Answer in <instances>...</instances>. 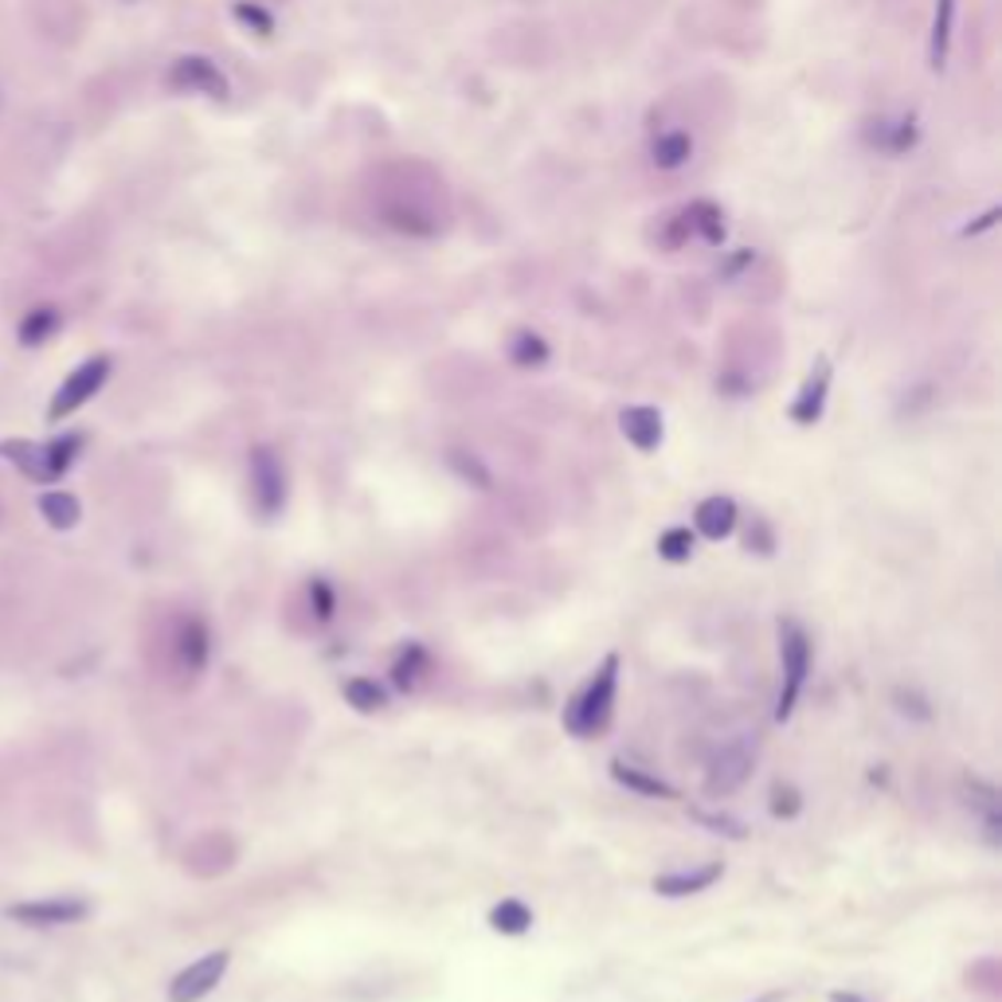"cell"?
Returning <instances> with one entry per match:
<instances>
[{"label": "cell", "mask_w": 1002, "mask_h": 1002, "mask_svg": "<svg viewBox=\"0 0 1002 1002\" xmlns=\"http://www.w3.org/2000/svg\"><path fill=\"white\" fill-rule=\"evenodd\" d=\"M619 428H623V435L646 454L658 451L662 435H666V428H662V412L658 408H651V403H634V408H626V412L619 415Z\"/></svg>", "instance_id": "10"}, {"label": "cell", "mask_w": 1002, "mask_h": 1002, "mask_svg": "<svg viewBox=\"0 0 1002 1002\" xmlns=\"http://www.w3.org/2000/svg\"><path fill=\"white\" fill-rule=\"evenodd\" d=\"M114 372V360L106 357V352H98V357H86L78 369L67 372V380L60 384V392L52 395V408H48V420L52 423H63L67 415H75L83 403H91L98 392L106 388V380H110Z\"/></svg>", "instance_id": "2"}, {"label": "cell", "mask_w": 1002, "mask_h": 1002, "mask_svg": "<svg viewBox=\"0 0 1002 1002\" xmlns=\"http://www.w3.org/2000/svg\"><path fill=\"white\" fill-rule=\"evenodd\" d=\"M752 763H756V748H748L745 740L720 748L717 760H713V768H709V780H705V791H709L713 799H725V795H732V791H740L748 783V776H752Z\"/></svg>", "instance_id": "8"}, {"label": "cell", "mask_w": 1002, "mask_h": 1002, "mask_svg": "<svg viewBox=\"0 0 1002 1002\" xmlns=\"http://www.w3.org/2000/svg\"><path fill=\"white\" fill-rule=\"evenodd\" d=\"M251 497H255V509L263 517H278L286 506V471L278 463V454L271 446H255L251 451Z\"/></svg>", "instance_id": "4"}, {"label": "cell", "mask_w": 1002, "mask_h": 1002, "mask_svg": "<svg viewBox=\"0 0 1002 1002\" xmlns=\"http://www.w3.org/2000/svg\"><path fill=\"white\" fill-rule=\"evenodd\" d=\"M694 549H697V532H689L686 525L666 529L658 537V557L669 560V565H686V560L694 557Z\"/></svg>", "instance_id": "25"}, {"label": "cell", "mask_w": 1002, "mask_h": 1002, "mask_svg": "<svg viewBox=\"0 0 1002 1002\" xmlns=\"http://www.w3.org/2000/svg\"><path fill=\"white\" fill-rule=\"evenodd\" d=\"M799 795L791 788H776V803H771V811H776V819H791V814H799Z\"/></svg>", "instance_id": "32"}, {"label": "cell", "mask_w": 1002, "mask_h": 1002, "mask_svg": "<svg viewBox=\"0 0 1002 1002\" xmlns=\"http://www.w3.org/2000/svg\"><path fill=\"white\" fill-rule=\"evenodd\" d=\"M309 600H314V611H317V619H321V623H329V619H334L337 600H334V591H329L326 580L309 583Z\"/></svg>", "instance_id": "30"}, {"label": "cell", "mask_w": 1002, "mask_h": 1002, "mask_svg": "<svg viewBox=\"0 0 1002 1002\" xmlns=\"http://www.w3.org/2000/svg\"><path fill=\"white\" fill-rule=\"evenodd\" d=\"M83 443H86L83 431H63V435H55V439H48V443H43V458H48V482H52V486L71 471V466L78 463Z\"/></svg>", "instance_id": "17"}, {"label": "cell", "mask_w": 1002, "mask_h": 1002, "mask_svg": "<svg viewBox=\"0 0 1002 1002\" xmlns=\"http://www.w3.org/2000/svg\"><path fill=\"white\" fill-rule=\"evenodd\" d=\"M35 506H40L43 521L52 525V529H60V532L75 529V525L83 521V506H78V497L67 494V489H48V494H40Z\"/></svg>", "instance_id": "18"}, {"label": "cell", "mask_w": 1002, "mask_h": 1002, "mask_svg": "<svg viewBox=\"0 0 1002 1002\" xmlns=\"http://www.w3.org/2000/svg\"><path fill=\"white\" fill-rule=\"evenodd\" d=\"M489 925L497 928L502 936H525L532 928V913L521 905V900H502V905H494V913H489Z\"/></svg>", "instance_id": "24"}, {"label": "cell", "mask_w": 1002, "mask_h": 1002, "mask_svg": "<svg viewBox=\"0 0 1002 1002\" xmlns=\"http://www.w3.org/2000/svg\"><path fill=\"white\" fill-rule=\"evenodd\" d=\"M999 215H1002V208H987V212H983V215H979V220H975V223H968V228H963V235H979V232H991L994 223H999Z\"/></svg>", "instance_id": "33"}, {"label": "cell", "mask_w": 1002, "mask_h": 1002, "mask_svg": "<svg viewBox=\"0 0 1002 1002\" xmlns=\"http://www.w3.org/2000/svg\"><path fill=\"white\" fill-rule=\"evenodd\" d=\"M615 689H619V654H608L603 666L591 674V682L572 697L565 713L568 732L576 737H595L611 725V713H615Z\"/></svg>", "instance_id": "1"}, {"label": "cell", "mask_w": 1002, "mask_h": 1002, "mask_svg": "<svg viewBox=\"0 0 1002 1002\" xmlns=\"http://www.w3.org/2000/svg\"><path fill=\"white\" fill-rule=\"evenodd\" d=\"M831 1002H869V999H862V994H854V991H834Z\"/></svg>", "instance_id": "35"}, {"label": "cell", "mask_w": 1002, "mask_h": 1002, "mask_svg": "<svg viewBox=\"0 0 1002 1002\" xmlns=\"http://www.w3.org/2000/svg\"><path fill=\"white\" fill-rule=\"evenodd\" d=\"M169 86L172 91H184V95L228 98V78H223V71L208 55H180L169 67Z\"/></svg>", "instance_id": "7"}, {"label": "cell", "mask_w": 1002, "mask_h": 1002, "mask_svg": "<svg viewBox=\"0 0 1002 1002\" xmlns=\"http://www.w3.org/2000/svg\"><path fill=\"white\" fill-rule=\"evenodd\" d=\"M689 157H694V138H689L686 129H666V134H658L651 141V161L666 172L682 169Z\"/></svg>", "instance_id": "19"}, {"label": "cell", "mask_w": 1002, "mask_h": 1002, "mask_svg": "<svg viewBox=\"0 0 1002 1002\" xmlns=\"http://www.w3.org/2000/svg\"><path fill=\"white\" fill-rule=\"evenodd\" d=\"M228 963H232V951H208L197 963L180 971L169 983V1002H200L220 987V979L228 975Z\"/></svg>", "instance_id": "6"}, {"label": "cell", "mask_w": 1002, "mask_h": 1002, "mask_svg": "<svg viewBox=\"0 0 1002 1002\" xmlns=\"http://www.w3.org/2000/svg\"><path fill=\"white\" fill-rule=\"evenodd\" d=\"M549 357H552L549 341L540 334H532V329H521L509 341V360H514L517 369H540V365H549Z\"/></svg>", "instance_id": "23"}, {"label": "cell", "mask_w": 1002, "mask_h": 1002, "mask_svg": "<svg viewBox=\"0 0 1002 1002\" xmlns=\"http://www.w3.org/2000/svg\"><path fill=\"white\" fill-rule=\"evenodd\" d=\"M0 458L17 466L24 478L40 482V486H52V482H48V458H43V443H32V439H4V443H0Z\"/></svg>", "instance_id": "15"}, {"label": "cell", "mask_w": 1002, "mask_h": 1002, "mask_svg": "<svg viewBox=\"0 0 1002 1002\" xmlns=\"http://www.w3.org/2000/svg\"><path fill=\"white\" fill-rule=\"evenodd\" d=\"M951 24H956V0H936L932 40H928V67H932V71H943V63H948Z\"/></svg>", "instance_id": "21"}, {"label": "cell", "mask_w": 1002, "mask_h": 1002, "mask_svg": "<svg viewBox=\"0 0 1002 1002\" xmlns=\"http://www.w3.org/2000/svg\"><path fill=\"white\" fill-rule=\"evenodd\" d=\"M446 458H451V466H454V474H458V478L474 482V486H478V489H489V482H494V478H489V471L478 463V458H474V454H466V451H451V454H446Z\"/></svg>", "instance_id": "29"}, {"label": "cell", "mask_w": 1002, "mask_h": 1002, "mask_svg": "<svg viewBox=\"0 0 1002 1002\" xmlns=\"http://www.w3.org/2000/svg\"><path fill=\"white\" fill-rule=\"evenodd\" d=\"M91 913L83 897H40V900H20V905L4 908V917L17 920L28 928H63V925H78V920Z\"/></svg>", "instance_id": "5"}, {"label": "cell", "mask_w": 1002, "mask_h": 1002, "mask_svg": "<svg viewBox=\"0 0 1002 1002\" xmlns=\"http://www.w3.org/2000/svg\"><path fill=\"white\" fill-rule=\"evenodd\" d=\"M780 654H783V689H780V705H776V717L788 720L795 713V702L806 686V674H811V643H806L803 626L788 623L780 634Z\"/></svg>", "instance_id": "3"}, {"label": "cell", "mask_w": 1002, "mask_h": 1002, "mask_svg": "<svg viewBox=\"0 0 1002 1002\" xmlns=\"http://www.w3.org/2000/svg\"><path fill=\"white\" fill-rule=\"evenodd\" d=\"M345 702L357 713H377L384 709V689L372 677H352V682H345Z\"/></svg>", "instance_id": "27"}, {"label": "cell", "mask_w": 1002, "mask_h": 1002, "mask_svg": "<svg viewBox=\"0 0 1002 1002\" xmlns=\"http://www.w3.org/2000/svg\"><path fill=\"white\" fill-rule=\"evenodd\" d=\"M697 823L713 826L717 834H728V838H745V826L737 823V819H728V814H705V811H694Z\"/></svg>", "instance_id": "31"}, {"label": "cell", "mask_w": 1002, "mask_h": 1002, "mask_svg": "<svg viewBox=\"0 0 1002 1002\" xmlns=\"http://www.w3.org/2000/svg\"><path fill=\"white\" fill-rule=\"evenodd\" d=\"M877 129H869V141H874L877 149H885V154H908V149L917 146L920 129L913 118H897V122H874Z\"/></svg>", "instance_id": "20"}, {"label": "cell", "mask_w": 1002, "mask_h": 1002, "mask_svg": "<svg viewBox=\"0 0 1002 1002\" xmlns=\"http://www.w3.org/2000/svg\"><path fill=\"white\" fill-rule=\"evenodd\" d=\"M713 882H720V862H709V865H697V869H677V874L654 877V893H662V897H694V893L709 889Z\"/></svg>", "instance_id": "13"}, {"label": "cell", "mask_w": 1002, "mask_h": 1002, "mask_svg": "<svg viewBox=\"0 0 1002 1002\" xmlns=\"http://www.w3.org/2000/svg\"><path fill=\"white\" fill-rule=\"evenodd\" d=\"M826 392H831V360H819L811 369V377L803 380V388H799L795 403H791V420H795L799 428H811V423L823 420Z\"/></svg>", "instance_id": "9"}, {"label": "cell", "mask_w": 1002, "mask_h": 1002, "mask_svg": "<svg viewBox=\"0 0 1002 1002\" xmlns=\"http://www.w3.org/2000/svg\"><path fill=\"white\" fill-rule=\"evenodd\" d=\"M748 263H752V251L745 247V251H740V255H732V259H728V266H725V271H720V275H725V278L740 275V271H745Z\"/></svg>", "instance_id": "34"}, {"label": "cell", "mask_w": 1002, "mask_h": 1002, "mask_svg": "<svg viewBox=\"0 0 1002 1002\" xmlns=\"http://www.w3.org/2000/svg\"><path fill=\"white\" fill-rule=\"evenodd\" d=\"M694 525H697V532H702L705 540L732 537V529H737V502H732L728 494L705 497L702 506H697V514H694Z\"/></svg>", "instance_id": "12"}, {"label": "cell", "mask_w": 1002, "mask_h": 1002, "mask_svg": "<svg viewBox=\"0 0 1002 1002\" xmlns=\"http://www.w3.org/2000/svg\"><path fill=\"white\" fill-rule=\"evenodd\" d=\"M428 666H431L428 651H423V646H408V654L392 666V682L400 689H415L423 682V674H428Z\"/></svg>", "instance_id": "26"}, {"label": "cell", "mask_w": 1002, "mask_h": 1002, "mask_svg": "<svg viewBox=\"0 0 1002 1002\" xmlns=\"http://www.w3.org/2000/svg\"><path fill=\"white\" fill-rule=\"evenodd\" d=\"M235 20H240L247 32H255V35H275V17L263 9V4H255V0H240L235 4Z\"/></svg>", "instance_id": "28"}, {"label": "cell", "mask_w": 1002, "mask_h": 1002, "mask_svg": "<svg viewBox=\"0 0 1002 1002\" xmlns=\"http://www.w3.org/2000/svg\"><path fill=\"white\" fill-rule=\"evenodd\" d=\"M60 326H63L60 306H32L17 321V341L24 345V349H40V345H48L55 334H60Z\"/></svg>", "instance_id": "14"}, {"label": "cell", "mask_w": 1002, "mask_h": 1002, "mask_svg": "<svg viewBox=\"0 0 1002 1002\" xmlns=\"http://www.w3.org/2000/svg\"><path fill=\"white\" fill-rule=\"evenodd\" d=\"M682 220H686L689 235H697L702 243H709V247H720V243L728 240V228H725V212H720L713 200H694V204L682 212Z\"/></svg>", "instance_id": "16"}, {"label": "cell", "mask_w": 1002, "mask_h": 1002, "mask_svg": "<svg viewBox=\"0 0 1002 1002\" xmlns=\"http://www.w3.org/2000/svg\"><path fill=\"white\" fill-rule=\"evenodd\" d=\"M611 776H615L623 788L639 791V795H646V799H677V791L669 788L666 780H658V776H651V771H643V768H634V763H626V760L611 763Z\"/></svg>", "instance_id": "22"}, {"label": "cell", "mask_w": 1002, "mask_h": 1002, "mask_svg": "<svg viewBox=\"0 0 1002 1002\" xmlns=\"http://www.w3.org/2000/svg\"><path fill=\"white\" fill-rule=\"evenodd\" d=\"M208 654H212V634H208L204 619H184L177 631V662L184 674H200L208 666Z\"/></svg>", "instance_id": "11"}]
</instances>
